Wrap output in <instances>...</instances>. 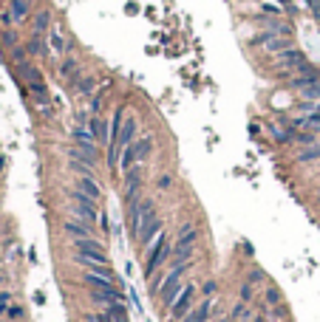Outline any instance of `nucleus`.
<instances>
[{
	"mask_svg": "<svg viewBox=\"0 0 320 322\" xmlns=\"http://www.w3.org/2000/svg\"><path fill=\"white\" fill-rule=\"evenodd\" d=\"M68 158H71V161H80V164H88V167H97V161H99V158H94L91 153L80 150V147H71V150H68Z\"/></svg>",
	"mask_w": 320,
	"mask_h": 322,
	"instance_id": "20",
	"label": "nucleus"
},
{
	"mask_svg": "<svg viewBox=\"0 0 320 322\" xmlns=\"http://www.w3.org/2000/svg\"><path fill=\"white\" fill-rule=\"evenodd\" d=\"M71 141H74V147H80V150H85V153H91L94 158H99V141H97V136L91 133V128H74L71 130Z\"/></svg>",
	"mask_w": 320,
	"mask_h": 322,
	"instance_id": "5",
	"label": "nucleus"
},
{
	"mask_svg": "<svg viewBox=\"0 0 320 322\" xmlns=\"http://www.w3.org/2000/svg\"><path fill=\"white\" fill-rule=\"evenodd\" d=\"M233 316H235V319H246V303H238V305H235V308H233Z\"/></svg>",
	"mask_w": 320,
	"mask_h": 322,
	"instance_id": "32",
	"label": "nucleus"
},
{
	"mask_svg": "<svg viewBox=\"0 0 320 322\" xmlns=\"http://www.w3.org/2000/svg\"><path fill=\"white\" fill-rule=\"evenodd\" d=\"M213 305H216V300H213V297H204L201 303H196V308H193L190 314L185 316V319H179V322H207V319H210V311H213Z\"/></svg>",
	"mask_w": 320,
	"mask_h": 322,
	"instance_id": "10",
	"label": "nucleus"
},
{
	"mask_svg": "<svg viewBox=\"0 0 320 322\" xmlns=\"http://www.w3.org/2000/svg\"><path fill=\"white\" fill-rule=\"evenodd\" d=\"M196 308V286L193 283H185V288H181V294H179V300L167 308V314H170V319L173 322H179V319H185L190 311Z\"/></svg>",
	"mask_w": 320,
	"mask_h": 322,
	"instance_id": "3",
	"label": "nucleus"
},
{
	"mask_svg": "<svg viewBox=\"0 0 320 322\" xmlns=\"http://www.w3.org/2000/svg\"><path fill=\"white\" fill-rule=\"evenodd\" d=\"M142 170H128L125 172V189H122V198H125V204H130V201H139L142 198Z\"/></svg>",
	"mask_w": 320,
	"mask_h": 322,
	"instance_id": "6",
	"label": "nucleus"
},
{
	"mask_svg": "<svg viewBox=\"0 0 320 322\" xmlns=\"http://www.w3.org/2000/svg\"><path fill=\"white\" fill-rule=\"evenodd\" d=\"M249 300H253V286H241V303H249Z\"/></svg>",
	"mask_w": 320,
	"mask_h": 322,
	"instance_id": "33",
	"label": "nucleus"
},
{
	"mask_svg": "<svg viewBox=\"0 0 320 322\" xmlns=\"http://www.w3.org/2000/svg\"><path fill=\"white\" fill-rule=\"evenodd\" d=\"M88 128L97 136L99 144H111V122H108L105 116H91V119H88Z\"/></svg>",
	"mask_w": 320,
	"mask_h": 322,
	"instance_id": "7",
	"label": "nucleus"
},
{
	"mask_svg": "<svg viewBox=\"0 0 320 322\" xmlns=\"http://www.w3.org/2000/svg\"><path fill=\"white\" fill-rule=\"evenodd\" d=\"M45 45H49V51L54 57H62L68 51V40H65V34H62V29L60 26H54V29H49V37H45Z\"/></svg>",
	"mask_w": 320,
	"mask_h": 322,
	"instance_id": "8",
	"label": "nucleus"
},
{
	"mask_svg": "<svg viewBox=\"0 0 320 322\" xmlns=\"http://www.w3.org/2000/svg\"><path fill=\"white\" fill-rule=\"evenodd\" d=\"M74 187L80 189L82 195H88V198H94V201H99V195H102V189H99V181H97V178H94V176H77Z\"/></svg>",
	"mask_w": 320,
	"mask_h": 322,
	"instance_id": "12",
	"label": "nucleus"
},
{
	"mask_svg": "<svg viewBox=\"0 0 320 322\" xmlns=\"http://www.w3.org/2000/svg\"><path fill=\"white\" fill-rule=\"evenodd\" d=\"M49 23H51L49 12H37V14H34V34H40V37H43V31L49 29Z\"/></svg>",
	"mask_w": 320,
	"mask_h": 322,
	"instance_id": "24",
	"label": "nucleus"
},
{
	"mask_svg": "<svg viewBox=\"0 0 320 322\" xmlns=\"http://www.w3.org/2000/svg\"><path fill=\"white\" fill-rule=\"evenodd\" d=\"M303 96H306V99H317V96H320V82H314V85L303 88Z\"/></svg>",
	"mask_w": 320,
	"mask_h": 322,
	"instance_id": "31",
	"label": "nucleus"
},
{
	"mask_svg": "<svg viewBox=\"0 0 320 322\" xmlns=\"http://www.w3.org/2000/svg\"><path fill=\"white\" fill-rule=\"evenodd\" d=\"M0 322H3V319H0Z\"/></svg>",
	"mask_w": 320,
	"mask_h": 322,
	"instance_id": "42",
	"label": "nucleus"
},
{
	"mask_svg": "<svg viewBox=\"0 0 320 322\" xmlns=\"http://www.w3.org/2000/svg\"><path fill=\"white\" fill-rule=\"evenodd\" d=\"M71 170L77 172V176H94V167H88V164H80V161H74V164H68Z\"/></svg>",
	"mask_w": 320,
	"mask_h": 322,
	"instance_id": "29",
	"label": "nucleus"
},
{
	"mask_svg": "<svg viewBox=\"0 0 320 322\" xmlns=\"http://www.w3.org/2000/svg\"><path fill=\"white\" fill-rule=\"evenodd\" d=\"M196 237H198V229H196V224H185V226H179V240H176V243L193 246V243H196Z\"/></svg>",
	"mask_w": 320,
	"mask_h": 322,
	"instance_id": "19",
	"label": "nucleus"
},
{
	"mask_svg": "<svg viewBox=\"0 0 320 322\" xmlns=\"http://www.w3.org/2000/svg\"><path fill=\"white\" fill-rule=\"evenodd\" d=\"M68 198H71V212H74L77 220H82V224H88V226H97V220H99V204L97 201L82 195L80 189H74Z\"/></svg>",
	"mask_w": 320,
	"mask_h": 322,
	"instance_id": "2",
	"label": "nucleus"
},
{
	"mask_svg": "<svg viewBox=\"0 0 320 322\" xmlns=\"http://www.w3.org/2000/svg\"><path fill=\"white\" fill-rule=\"evenodd\" d=\"M3 20L6 23H23V20H29V0H12L9 12L3 14Z\"/></svg>",
	"mask_w": 320,
	"mask_h": 322,
	"instance_id": "11",
	"label": "nucleus"
},
{
	"mask_svg": "<svg viewBox=\"0 0 320 322\" xmlns=\"http://www.w3.org/2000/svg\"><path fill=\"white\" fill-rule=\"evenodd\" d=\"M136 164H139V158H136V150H133V144H130V147H125V150H122V158H119V172L133 170Z\"/></svg>",
	"mask_w": 320,
	"mask_h": 322,
	"instance_id": "18",
	"label": "nucleus"
},
{
	"mask_svg": "<svg viewBox=\"0 0 320 322\" xmlns=\"http://www.w3.org/2000/svg\"><path fill=\"white\" fill-rule=\"evenodd\" d=\"M278 3H289V0H278Z\"/></svg>",
	"mask_w": 320,
	"mask_h": 322,
	"instance_id": "39",
	"label": "nucleus"
},
{
	"mask_svg": "<svg viewBox=\"0 0 320 322\" xmlns=\"http://www.w3.org/2000/svg\"><path fill=\"white\" fill-rule=\"evenodd\" d=\"M213 294H216V283H207L204 286V297H213Z\"/></svg>",
	"mask_w": 320,
	"mask_h": 322,
	"instance_id": "36",
	"label": "nucleus"
},
{
	"mask_svg": "<svg viewBox=\"0 0 320 322\" xmlns=\"http://www.w3.org/2000/svg\"><path fill=\"white\" fill-rule=\"evenodd\" d=\"M266 303H269V305H281L283 303L281 291H275V288H266Z\"/></svg>",
	"mask_w": 320,
	"mask_h": 322,
	"instance_id": "30",
	"label": "nucleus"
},
{
	"mask_svg": "<svg viewBox=\"0 0 320 322\" xmlns=\"http://www.w3.org/2000/svg\"><path fill=\"white\" fill-rule=\"evenodd\" d=\"M108 311H111L113 322H130V316H128V308H125L122 303H113V305H108Z\"/></svg>",
	"mask_w": 320,
	"mask_h": 322,
	"instance_id": "23",
	"label": "nucleus"
},
{
	"mask_svg": "<svg viewBox=\"0 0 320 322\" xmlns=\"http://www.w3.org/2000/svg\"><path fill=\"white\" fill-rule=\"evenodd\" d=\"M153 218H156V204L150 198H139V201H130L128 204V232L133 237H139L145 224Z\"/></svg>",
	"mask_w": 320,
	"mask_h": 322,
	"instance_id": "1",
	"label": "nucleus"
},
{
	"mask_svg": "<svg viewBox=\"0 0 320 322\" xmlns=\"http://www.w3.org/2000/svg\"><path fill=\"white\" fill-rule=\"evenodd\" d=\"M133 139H136V116H128L125 125H122V130H119L117 144L119 147H130V144H133Z\"/></svg>",
	"mask_w": 320,
	"mask_h": 322,
	"instance_id": "14",
	"label": "nucleus"
},
{
	"mask_svg": "<svg viewBox=\"0 0 320 322\" xmlns=\"http://www.w3.org/2000/svg\"><path fill=\"white\" fill-rule=\"evenodd\" d=\"M317 110H320V105H317Z\"/></svg>",
	"mask_w": 320,
	"mask_h": 322,
	"instance_id": "41",
	"label": "nucleus"
},
{
	"mask_svg": "<svg viewBox=\"0 0 320 322\" xmlns=\"http://www.w3.org/2000/svg\"><path fill=\"white\" fill-rule=\"evenodd\" d=\"M82 283H85L91 291H102V288H113V280H108V277H99V274H91V271H85L82 274Z\"/></svg>",
	"mask_w": 320,
	"mask_h": 322,
	"instance_id": "15",
	"label": "nucleus"
},
{
	"mask_svg": "<svg viewBox=\"0 0 320 322\" xmlns=\"http://www.w3.org/2000/svg\"><path fill=\"white\" fill-rule=\"evenodd\" d=\"M133 150H136V158H139V164H145V161H148V156L150 153H153V139H142V141H136L133 144Z\"/></svg>",
	"mask_w": 320,
	"mask_h": 322,
	"instance_id": "21",
	"label": "nucleus"
},
{
	"mask_svg": "<svg viewBox=\"0 0 320 322\" xmlns=\"http://www.w3.org/2000/svg\"><path fill=\"white\" fill-rule=\"evenodd\" d=\"M9 308H12V294H9V291H0V316H6Z\"/></svg>",
	"mask_w": 320,
	"mask_h": 322,
	"instance_id": "27",
	"label": "nucleus"
},
{
	"mask_svg": "<svg viewBox=\"0 0 320 322\" xmlns=\"http://www.w3.org/2000/svg\"><path fill=\"white\" fill-rule=\"evenodd\" d=\"M159 235H162V220L153 218V220H148V224H145V229L139 232V237H136V240H139V243H150V240H153V237H159Z\"/></svg>",
	"mask_w": 320,
	"mask_h": 322,
	"instance_id": "16",
	"label": "nucleus"
},
{
	"mask_svg": "<svg viewBox=\"0 0 320 322\" xmlns=\"http://www.w3.org/2000/svg\"><path fill=\"white\" fill-rule=\"evenodd\" d=\"M20 73L26 77V82H29V85H37V82H43L40 71H37L34 65H29V62H23V65H20Z\"/></svg>",
	"mask_w": 320,
	"mask_h": 322,
	"instance_id": "22",
	"label": "nucleus"
},
{
	"mask_svg": "<svg viewBox=\"0 0 320 322\" xmlns=\"http://www.w3.org/2000/svg\"><path fill=\"white\" fill-rule=\"evenodd\" d=\"M309 6H312V12H314V17L320 20V0H306Z\"/></svg>",
	"mask_w": 320,
	"mask_h": 322,
	"instance_id": "35",
	"label": "nucleus"
},
{
	"mask_svg": "<svg viewBox=\"0 0 320 322\" xmlns=\"http://www.w3.org/2000/svg\"><path fill=\"white\" fill-rule=\"evenodd\" d=\"M6 316L9 319H20V316H23V308H20V305H12V308L6 311Z\"/></svg>",
	"mask_w": 320,
	"mask_h": 322,
	"instance_id": "34",
	"label": "nucleus"
},
{
	"mask_svg": "<svg viewBox=\"0 0 320 322\" xmlns=\"http://www.w3.org/2000/svg\"><path fill=\"white\" fill-rule=\"evenodd\" d=\"M317 201H320V189H317Z\"/></svg>",
	"mask_w": 320,
	"mask_h": 322,
	"instance_id": "40",
	"label": "nucleus"
},
{
	"mask_svg": "<svg viewBox=\"0 0 320 322\" xmlns=\"http://www.w3.org/2000/svg\"><path fill=\"white\" fill-rule=\"evenodd\" d=\"M62 232H65L71 240H85V237H94V226H88V224H82V220H65L62 224Z\"/></svg>",
	"mask_w": 320,
	"mask_h": 322,
	"instance_id": "9",
	"label": "nucleus"
},
{
	"mask_svg": "<svg viewBox=\"0 0 320 322\" xmlns=\"http://www.w3.org/2000/svg\"><path fill=\"white\" fill-rule=\"evenodd\" d=\"M156 187H159V189H165V192H167V189L173 187V176H167V172H162V176H156Z\"/></svg>",
	"mask_w": 320,
	"mask_h": 322,
	"instance_id": "28",
	"label": "nucleus"
},
{
	"mask_svg": "<svg viewBox=\"0 0 320 322\" xmlns=\"http://www.w3.org/2000/svg\"><path fill=\"white\" fill-rule=\"evenodd\" d=\"M272 316H275V319H281V322H286V319H289V305H286V303L275 305V311H272Z\"/></svg>",
	"mask_w": 320,
	"mask_h": 322,
	"instance_id": "26",
	"label": "nucleus"
},
{
	"mask_svg": "<svg viewBox=\"0 0 320 322\" xmlns=\"http://www.w3.org/2000/svg\"><path fill=\"white\" fill-rule=\"evenodd\" d=\"M91 303L102 305V308H108V305L113 303H122V294L117 291V288H102V291H91Z\"/></svg>",
	"mask_w": 320,
	"mask_h": 322,
	"instance_id": "13",
	"label": "nucleus"
},
{
	"mask_svg": "<svg viewBox=\"0 0 320 322\" xmlns=\"http://www.w3.org/2000/svg\"><path fill=\"white\" fill-rule=\"evenodd\" d=\"M77 91L80 93H94V79L91 77H80V82H77Z\"/></svg>",
	"mask_w": 320,
	"mask_h": 322,
	"instance_id": "25",
	"label": "nucleus"
},
{
	"mask_svg": "<svg viewBox=\"0 0 320 322\" xmlns=\"http://www.w3.org/2000/svg\"><path fill=\"white\" fill-rule=\"evenodd\" d=\"M253 322H266V316H255V319Z\"/></svg>",
	"mask_w": 320,
	"mask_h": 322,
	"instance_id": "37",
	"label": "nucleus"
},
{
	"mask_svg": "<svg viewBox=\"0 0 320 322\" xmlns=\"http://www.w3.org/2000/svg\"><path fill=\"white\" fill-rule=\"evenodd\" d=\"M0 286H3V274H0Z\"/></svg>",
	"mask_w": 320,
	"mask_h": 322,
	"instance_id": "38",
	"label": "nucleus"
},
{
	"mask_svg": "<svg viewBox=\"0 0 320 322\" xmlns=\"http://www.w3.org/2000/svg\"><path fill=\"white\" fill-rule=\"evenodd\" d=\"M170 257H173V249L167 246V237H165V240H162L153 252H148V255H145V277L153 280L156 268H162L165 263H170Z\"/></svg>",
	"mask_w": 320,
	"mask_h": 322,
	"instance_id": "4",
	"label": "nucleus"
},
{
	"mask_svg": "<svg viewBox=\"0 0 320 322\" xmlns=\"http://www.w3.org/2000/svg\"><path fill=\"white\" fill-rule=\"evenodd\" d=\"M60 77L62 79H68V82H71V85H77V82H80V65H77V60H65L60 65Z\"/></svg>",
	"mask_w": 320,
	"mask_h": 322,
	"instance_id": "17",
	"label": "nucleus"
}]
</instances>
